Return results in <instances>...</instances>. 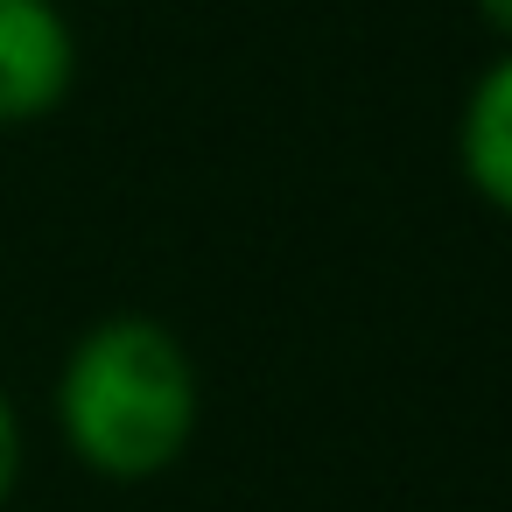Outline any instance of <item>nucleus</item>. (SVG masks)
<instances>
[{
    "label": "nucleus",
    "instance_id": "f257e3e1",
    "mask_svg": "<svg viewBox=\"0 0 512 512\" xmlns=\"http://www.w3.org/2000/svg\"><path fill=\"white\" fill-rule=\"evenodd\" d=\"M204 393L183 337L155 316L92 323L57 372V428L71 456L113 484L162 477L197 435Z\"/></svg>",
    "mask_w": 512,
    "mask_h": 512
},
{
    "label": "nucleus",
    "instance_id": "39448f33",
    "mask_svg": "<svg viewBox=\"0 0 512 512\" xmlns=\"http://www.w3.org/2000/svg\"><path fill=\"white\" fill-rule=\"evenodd\" d=\"M477 15H484L498 36H512V0H477Z\"/></svg>",
    "mask_w": 512,
    "mask_h": 512
},
{
    "label": "nucleus",
    "instance_id": "7ed1b4c3",
    "mask_svg": "<svg viewBox=\"0 0 512 512\" xmlns=\"http://www.w3.org/2000/svg\"><path fill=\"white\" fill-rule=\"evenodd\" d=\"M456 162H463L470 190L512 218V50L470 85L463 120H456Z\"/></svg>",
    "mask_w": 512,
    "mask_h": 512
},
{
    "label": "nucleus",
    "instance_id": "20e7f679",
    "mask_svg": "<svg viewBox=\"0 0 512 512\" xmlns=\"http://www.w3.org/2000/svg\"><path fill=\"white\" fill-rule=\"evenodd\" d=\"M15 484H22V414H15L8 386H0V512H8Z\"/></svg>",
    "mask_w": 512,
    "mask_h": 512
},
{
    "label": "nucleus",
    "instance_id": "f03ea898",
    "mask_svg": "<svg viewBox=\"0 0 512 512\" xmlns=\"http://www.w3.org/2000/svg\"><path fill=\"white\" fill-rule=\"evenodd\" d=\"M78 85V36L57 0H0V127L50 120Z\"/></svg>",
    "mask_w": 512,
    "mask_h": 512
}]
</instances>
